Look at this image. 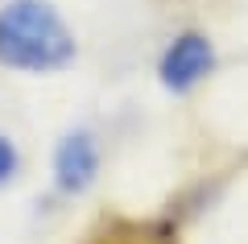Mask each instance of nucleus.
<instances>
[{
  "label": "nucleus",
  "instance_id": "2",
  "mask_svg": "<svg viewBox=\"0 0 248 244\" xmlns=\"http://www.w3.org/2000/svg\"><path fill=\"white\" fill-rule=\"evenodd\" d=\"M211 66H215V50L203 33H178L170 42V50L161 54L157 75L170 91H190Z\"/></svg>",
  "mask_w": 248,
  "mask_h": 244
},
{
  "label": "nucleus",
  "instance_id": "3",
  "mask_svg": "<svg viewBox=\"0 0 248 244\" xmlns=\"http://www.w3.org/2000/svg\"><path fill=\"white\" fill-rule=\"evenodd\" d=\"M99 174V145L91 132H71L54 149V178L66 195H79L95 182Z\"/></svg>",
  "mask_w": 248,
  "mask_h": 244
},
{
  "label": "nucleus",
  "instance_id": "4",
  "mask_svg": "<svg viewBox=\"0 0 248 244\" xmlns=\"http://www.w3.org/2000/svg\"><path fill=\"white\" fill-rule=\"evenodd\" d=\"M13 174H17V149L9 137H0V182H9Z\"/></svg>",
  "mask_w": 248,
  "mask_h": 244
},
{
  "label": "nucleus",
  "instance_id": "1",
  "mask_svg": "<svg viewBox=\"0 0 248 244\" xmlns=\"http://www.w3.org/2000/svg\"><path fill=\"white\" fill-rule=\"evenodd\" d=\"M75 37L46 0H9L0 9V62L13 70H62Z\"/></svg>",
  "mask_w": 248,
  "mask_h": 244
}]
</instances>
